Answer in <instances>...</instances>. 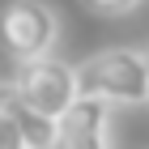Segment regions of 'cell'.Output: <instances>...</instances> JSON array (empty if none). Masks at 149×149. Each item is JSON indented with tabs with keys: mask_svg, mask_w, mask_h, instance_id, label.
Returning <instances> with one entry per match:
<instances>
[{
	"mask_svg": "<svg viewBox=\"0 0 149 149\" xmlns=\"http://www.w3.org/2000/svg\"><path fill=\"white\" fill-rule=\"evenodd\" d=\"M60 38V13L47 0H9L0 9V47L17 64L51 56Z\"/></svg>",
	"mask_w": 149,
	"mask_h": 149,
	"instance_id": "7a4b0ae2",
	"label": "cell"
},
{
	"mask_svg": "<svg viewBox=\"0 0 149 149\" xmlns=\"http://www.w3.org/2000/svg\"><path fill=\"white\" fill-rule=\"evenodd\" d=\"M51 149H111V102L81 94L56 119Z\"/></svg>",
	"mask_w": 149,
	"mask_h": 149,
	"instance_id": "277c9868",
	"label": "cell"
},
{
	"mask_svg": "<svg viewBox=\"0 0 149 149\" xmlns=\"http://www.w3.org/2000/svg\"><path fill=\"white\" fill-rule=\"evenodd\" d=\"M145 107H149V94H145Z\"/></svg>",
	"mask_w": 149,
	"mask_h": 149,
	"instance_id": "52a82bcc",
	"label": "cell"
},
{
	"mask_svg": "<svg viewBox=\"0 0 149 149\" xmlns=\"http://www.w3.org/2000/svg\"><path fill=\"white\" fill-rule=\"evenodd\" d=\"M77 90L111 107H145L149 94V56L132 47H111L77 64Z\"/></svg>",
	"mask_w": 149,
	"mask_h": 149,
	"instance_id": "6da1fadb",
	"label": "cell"
},
{
	"mask_svg": "<svg viewBox=\"0 0 149 149\" xmlns=\"http://www.w3.org/2000/svg\"><path fill=\"white\" fill-rule=\"evenodd\" d=\"M98 13H128V9H136L141 0H90Z\"/></svg>",
	"mask_w": 149,
	"mask_h": 149,
	"instance_id": "8992f818",
	"label": "cell"
},
{
	"mask_svg": "<svg viewBox=\"0 0 149 149\" xmlns=\"http://www.w3.org/2000/svg\"><path fill=\"white\" fill-rule=\"evenodd\" d=\"M0 149H26V136H22V128L13 124V115L0 107Z\"/></svg>",
	"mask_w": 149,
	"mask_h": 149,
	"instance_id": "5b68a950",
	"label": "cell"
},
{
	"mask_svg": "<svg viewBox=\"0 0 149 149\" xmlns=\"http://www.w3.org/2000/svg\"><path fill=\"white\" fill-rule=\"evenodd\" d=\"M9 85H13V94H17L30 111H38L43 119H51V124L81 98V90H77V64H64V60H56V56H43V60L22 64Z\"/></svg>",
	"mask_w": 149,
	"mask_h": 149,
	"instance_id": "3957f363",
	"label": "cell"
}]
</instances>
